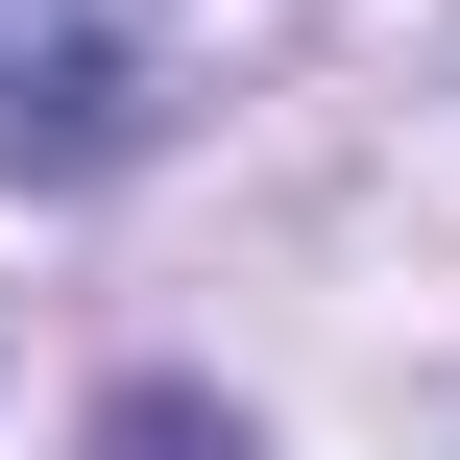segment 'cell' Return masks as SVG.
Instances as JSON below:
<instances>
[{
    "instance_id": "obj_1",
    "label": "cell",
    "mask_w": 460,
    "mask_h": 460,
    "mask_svg": "<svg viewBox=\"0 0 460 460\" xmlns=\"http://www.w3.org/2000/svg\"><path fill=\"white\" fill-rule=\"evenodd\" d=\"M170 121V24L146 0H0V194H97Z\"/></svg>"
},
{
    "instance_id": "obj_2",
    "label": "cell",
    "mask_w": 460,
    "mask_h": 460,
    "mask_svg": "<svg viewBox=\"0 0 460 460\" xmlns=\"http://www.w3.org/2000/svg\"><path fill=\"white\" fill-rule=\"evenodd\" d=\"M121 460H243V437H194V412H121Z\"/></svg>"
}]
</instances>
